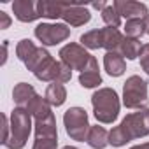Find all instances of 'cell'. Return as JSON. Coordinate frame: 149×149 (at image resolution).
I'll return each instance as SVG.
<instances>
[{
  "label": "cell",
  "instance_id": "4316f807",
  "mask_svg": "<svg viewBox=\"0 0 149 149\" xmlns=\"http://www.w3.org/2000/svg\"><path fill=\"white\" fill-rule=\"evenodd\" d=\"M139 61H140L142 70L149 76V44H144V46H142V51H140V54H139Z\"/></svg>",
  "mask_w": 149,
  "mask_h": 149
},
{
  "label": "cell",
  "instance_id": "6da1fadb",
  "mask_svg": "<svg viewBox=\"0 0 149 149\" xmlns=\"http://www.w3.org/2000/svg\"><path fill=\"white\" fill-rule=\"evenodd\" d=\"M149 135V107L130 112L123 121L109 132V146L123 147L132 140L144 139Z\"/></svg>",
  "mask_w": 149,
  "mask_h": 149
},
{
  "label": "cell",
  "instance_id": "5b68a950",
  "mask_svg": "<svg viewBox=\"0 0 149 149\" xmlns=\"http://www.w3.org/2000/svg\"><path fill=\"white\" fill-rule=\"evenodd\" d=\"M63 126L67 135L72 140L77 142H86L88 133H90V119H88V112L83 107H70L65 111L63 114Z\"/></svg>",
  "mask_w": 149,
  "mask_h": 149
},
{
  "label": "cell",
  "instance_id": "4dcf8cb0",
  "mask_svg": "<svg viewBox=\"0 0 149 149\" xmlns=\"http://www.w3.org/2000/svg\"><path fill=\"white\" fill-rule=\"evenodd\" d=\"M107 6H109V4L105 2V0H100V2H91V4H90V7H93V9L100 11V13H102V11L107 7Z\"/></svg>",
  "mask_w": 149,
  "mask_h": 149
},
{
  "label": "cell",
  "instance_id": "ac0fdd59",
  "mask_svg": "<svg viewBox=\"0 0 149 149\" xmlns=\"http://www.w3.org/2000/svg\"><path fill=\"white\" fill-rule=\"evenodd\" d=\"M125 35L118 30V28H111V26H104L102 28V40H104V49L107 53H118L121 47Z\"/></svg>",
  "mask_w": 149,
  "mask_h": 149
},
{
  "label": "cell",
  "instance_id": "9c48e42d",
  "mask_svg": "<svg viewBox=\"0 0 149 149\" xmlns=\"http://www.w3.org/2000/svg\"><path fill=\"white\" fill-rule=\"evenodd\" d=\"M61 19L68 26H83L91 21V13L83 2H68L63 11Z\"/></svg>",
  "mask_w": 149,
  "mask_h": 149
},
{
  "label": "cell",
  "instance_id": "d6a6232c",
  "mask_svg": "<svg viewBox=\"0 0 149 149\" xmlns=\"http://www.w3.org/2000/svg\"><path fill=\"white\" fill-rule=\"evenodd\" d=\"M63 149H79V147H76V146H63Z\"/></svg>",
  "mask_w": 149,
  "mask_h": 149
},
{
  "label": "cell",
  "instance_id": "cb8c5ba5",
  "mask_svg": "<svg viewBox=\"0 0 149 149\" xmlns=\"http://www.w3.org/2000/svg\"><path fill=\"white\" fill-rule=\"evenodd\" d=\"M35 51H37V46H35V42L30 40V39H21V40L16 44V56H18V60L23 61V63H26V61L32 58V54H33Z\"/></svg>",
  "mask_w": 149,
  "mask_h": 149
},
{
  "label": "cell",
  "instance_id": "7a4b0ae2",
  "mask_svg": "<svg viewBox=\"0 0 149 149\" xmlns=\"http://www.w3.org/2000/svg\"><path fill=\"white\" fill-rule=\"evenodd\" d=\"M91 107H93V116L97 118L98 123L104 125L114 123L121 109L118 91L114 88H98L91 95Z\"/></svg>",
  "mask_w": 149,
  "mask_h": 149
},
{
  "label": "cell",
  "instance_id": "30bf717a",
  "mask_svg": "<svg viewBox=\"0 0 149 149\" xmlns=\"http://www.w3.org/2000/svg\"><path fill=\"white\" fill-rule=\"evenodd\" d=\"M112 6L118 11V14L125 19H133V18L144 19L149 14V7L142 2H135V0H114Z\"/></svg>",
  "mask_w": 149,
  "mask_h": 149
},
{
  "label": "cell",
  "instance_id": "8fae6325",
  "mask_svg": "<svg viewBox=\"0 0 149 149\" xmlns=\"http://www.w3.org/2000/svg\"><path fill=\"white\" fill-rule=\"evenodd\" d=\"M13 13H14L16 19L21 23H32L35 19H40L37 2H33V0H14Z\"/></svg>",
  "mask_w": 149,
  "mask_h": 149
},
{
  "label": "cell",
  "instance_id": "277c9868",
  "mask_svg": "<svg viewBox=\"0 0 149 149\" xmlns=\"http://www.w3.org/2000/svg\"><path fill=\"white\" fill-rule=\"evenodd\" d=\"M123 105L132 111L147 107V81L133 74L123 84Z\"/></svg>",
  "mask_w": 149,
  "mask_h": 149
},
{
  "label": "cell",
  "instance_id": "7402d4cb",
  "mask_svg": "<svg viewBox=\"0 0 149 149\" xmlns=\"http://www.w3.org/2000/svg\"><path fill=\"white\" fill-rule=\"evenodd\" d=\"M79 44L84 46L86 49H102L104 46V40H102V28H95V30H90L86 33L81 35L79 39Z\"/></svg>",
  "mask_w": 149,
  "mask_h": 149
},
{
  "label": "cell",
  "instance_id": "d4e9b609",
  "mask_svg": "<svg viewBox=\"0 0 149 149\" xmlns=\"http://www.w3.org/2000/svg\"><path fill=\"white\" fill-rule=\"evenodd\" d=\"M100 16H102V21L105 23V26H111V28H119L121 26V16L118 14V11L114 9L112 4H109L100 13Z\"/></svg>",
  "mask_w": 149,
  "mask_h": 149
},
{
  "label": "cell",
  "instance_id": "2e32d148",
  "mask_svg": "<svg viewBox=\"0 0 149 149\" xmlns=\"http://www.w3.org/2000/svg\"><path fill=\"white\" fill-rule=\"evenodd\" d=\"M67 4L68 2H49V0H39V2H37L39 16L46 18V19H60L63 16V11H65Z\"/></svg>",
  "mask_w": 149,
  "mask_h": 149
},
{
  "label": "cell",
  "instance_id": "ffe728a7",
  "mask_svg": "<svg viewBox=\"0 0 149 149\" xmlns=\"http://www.w3.org/2000/svg\"><path fill=\"white\" fill-rule=\"evenodd\" d=\"M46 100L51 104V107H60L65 104L67 100V88L65 84L61 83H51L47 88H46V93H44Z\"/></svg>",
  "mask_w": 149,
  "mask_h": 149
},
{
  "label": "cell",
  "instance_id": "3957f363",
  "mask_svg": "<svg viewBox=\"0 0 149 149\" xmlns=\"http://www.w3.org/2000/svg\"><path fill=\"white\" fill-rule=\"evenodd\" d=\"M11 121V137L6 144L7 149H23L28 142V137L33 128V118L26 109L14 107V111L9 116Z\"/></svg>",
  "mask_w": 149,
  "mask_h": 149
},
{
  "label": "cell",
  "instance_id": "44dd1931",
  "mask_svg": "<svg viewBox=\"0 0 149 149\" xmlns=\"http://www.w3.org/2000/svg\"><path fill=\"white\" fill-rule=\"evenodd\" d=\"M142 42L137 40V39H130V37H125L123 42H121V47H119V54L126 60H137L140 51H142Z\"/></svg>",
  "mask_w": 149,
  "mask_h": 149
},
{
  "label": "cell",
  "instance_id": "5bb4252c",
  "mask_svg": "<svg viewBox=\"0 0 149 149\" xmlns=\"http://www.w3.org/2000/svg\"><path fill=\"white\" fill-rule=\"evenodd\" d=\"M104 68L111 77H119L126 72V60L119 53H105Z\"/></svg>",
  "mask_w": 149,
  "mask_h": 149
},
{
  "label": "cell",
  "instance_id": "484cf974",
  "mask_svg": "<svg viewBox=\"0 0 149 149\" xmlns=\"http://www.w3.org/2000/svg\"><path fill=\"white\" fill-rule=\"evenodd\" d=\"M47 56H51V53H49L46 47H42V46H40V47H37V51L32 54V58L25 63L26 70H30V72L33 74V70H35V68H37V67H39V65H40V63H42Z\"/></svg>",
  "mask_w": 149,
  "mask_h": 149
},
{
  "label": "cell",
  "instance_id": "603a6c76",
  "mask_svg": "<svg viewBox=\"0 0 149 149\" xmlns=\"http://www.w3.org/2000/svg\"><path fill=\"white\" fill-rule=\"evenodd\" d=\"M144 33H146V25H144V19L142 18L126 19V23H125V37L140 40V37Z\"/></svg>",
  "mask_w": 149,
  "mask_h": 149
},
{
  "label": "cell",
  "instance_id": "4fadbf2b",
  "mask_svg": "<svg viewBox=\"0 0 149 149\" xmlns=\"http://www.w3.org/2000/svg\"><path fill=\"white\" fill-rule=\"evenodd\" d=\"M39 93L35 91V88L32 84H28V83H18L14 86V90H13V100H14L16 107H19V109H26L28 104Z\"/></svg>",
  "mask_w": 149,
  "mask_h": 149
},
{
  "label": "cell",
  "instance_id": "f1b7e54d",
  "mask_svg": "<svg viewBox=\"0 0 149 149\" xmlns=\"http://www.w3.org/2000/svg\"><path fill=\"white\" fill-rule=\"evenodd\" d=\"M11 23H13L11 16L7 13H4V11H0V30H7L11 26Z\"/></svg>",
  "mask_w": 149,
  "mask_h": 149
},
{
  "label": "cell",
  "instance_id": "ba28073f",
  "mask_svg": "<svg viewBox=\"0 0 149 149\" xmlns=\"http://www.w3.org/2000/svg\"><path fill=\"white\" fill-rule=\"evenodd\" d=\"M35 39L44 46H58L70 37V28L65 23H40L33 30Z\"/></svg>",
  "mask_w": 149,
  "mask_h": 149
},
{
  "label": "cell",
  "instance_id": "9a60e30c",
  "mask_svg": "<svg viewBox=\"0 0 149 149\" xmlns=\"http://www.w3.org/2000/svg\"><path fill=\"white\" fill-rule=\"evenodd\" d=\"M33 132H35V139H58V128H56L54 112L46 119L33 121Z\"/></svg>",
  "mask_w": 149,
  "mask_h": 149
},
{
  "label": "cell",
  "instance_id": "52a82bcc",
  "mask_svg": "<svg viewBox=\"0 0 149 149\" xmlns=\"http://www.w3.org/2000/svg\"><path fill=\"white\" fill-rule=\"evenodd\" d=\"M58 56H60V61H63L65 65H68L72 70H79V74L90 65V61L93 58V54L84 46H81L79 42H68V44H65L60 49Z\"/></svg>",
  "mask_w": 149,
  "mask_h": 149
},
{
  "label": "cell",
  "instance_id": "d6986e66",
  "mask_svg": "<svg viewBox=\"0 0 149 149\" xmlns=\"http://www.w3.org/2000/svg\"><path fill=\"white\" fill-rule=\"evenodd\" d=\"M86 144L91 149H105L109 146V132L104 126H98V125L91 126L90 133H88V139H86Z\"/></svg>",
  "mask_w": 149,
  "mask_h": 149
},
{
  "label": "cell",
  "instance_id": "8992f818",
  "mask_svg": "<svg viewBox=\"0 0 149 149\" xmlns=\"http://www.w3.org/2000/svg\"><path fill=\"white\" fill-rule=\"evenodd\" d=\"M33 76L39 81L44 83H68L72 79V68L68 65H65L63 61H56L53 56H47L35 70Z\"/></svg>",
  "mask_w": 149,
  "mask_h": 149
},
{
  "label": "cell",
  "instance_id": "7c38bea8",
  "mask_svg": "<svg viewBox=\"0 0 149 149\" xmlns=\"http://www.w3.org/2000/svg\"><path fill=\"white\" fill-rule=\"evenodd\" d=\"M79 84L83 88H98L102 84V76H100V68H98V61L93 56L90 65L79 74Z\"/></svg>",
  "mask_w": 149,
  "mask_h": 149
},
{
  "label": "cell",
  "instance_id": "1f68e13d",
  "mask_svg": "<svg viewBox=\"0 0 149 149\" xmlns=\"http://www.w3.org/2000/svg\"><path fill=\"white\" fill-rule=\"evenodd\" d=\"M144 25H146V33L149 35V14L144 18Z\"/></svg>",
  "mask_w": 149,
  "mask_h": 149
},
{
  "label": "cell",
  "instance_id": "83f0119b",
  "mask_svg": "<svg viewBox=\"0 0 149 149\" xmlns=\"http://www.w3.org/2000/svg\"><path fill=\"white\" fill-rule=\"evenodd\" d=\"M9 137H11V121H9V116L7 114H2V146H6L7 144V140H9Z\"/></svg>",
  "mask_w": 149,
  "mask_h": 149
},
{
  "label": "cell",
  "instance_id": "e0dca14e",
  "mask_svg": "<svg viewBox=\"0 0 149 149\" xmlns=\"http://www.w3.org/2000/svg\"><path fill=\"white\" fill-rule=\"evenodd\" d=\"M26 111L30 112V116L33 118V121H40V119H46L53 114V109H51V104L46 100V97H40L37 95L26 107Z\"/></svg>",
  "mask_w": 149,
  "mask_h": 149
},
{
  "label": "cell",
  "instance_id": "f546056e",
  "mask_svg": "<svg viewBox=\"0 0 149 149\" xmlns=\"http://www.w3.org/2000/svg\"><path fill=\"white\" fill-rule=\"evenodd\" d=\"M7 56H9V40L2 42V65L7 63Z\"/></svg>",
  "mask_w": 149,
  "mask_h": 149
}]
</instances>
